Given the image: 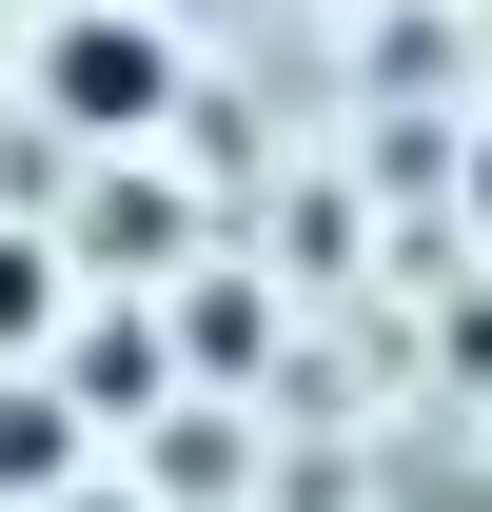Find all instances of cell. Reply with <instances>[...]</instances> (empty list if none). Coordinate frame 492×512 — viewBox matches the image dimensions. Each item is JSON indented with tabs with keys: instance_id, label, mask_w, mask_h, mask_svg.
Wrapping results in <instances>:
<instances>
[{
	"instance_id": "obj_1",
	"label": "cell",
	"mask_w": 492,
	"mask_h": 512,
	"mask_svg": "<svg viewBox=\"0 0 492 512\" xmlns=\"http://www.w3.org/2000/svg\"><path fill=\"white\" fill-rule=\"evenodd\" d=\"M158 99H178V40H158V20H119V0L40 40V119H60V138H138Z\"/></svg>"
},
{
	"instance_id": "obj_2",
	"label": "cell",
	"mask_w": 492,
	"mask_h": 512,
	"mask_svg": "<svg viewBox=\"0 0 492 512\" xmlns=\"http://www.w3.org/2000/svg\"><path fill=\"white\" fill-rule=\"evenodd\" d=\"M0 493H20V512L99 493V473H79V394H60V375H0Z\"/></svg>"
},
{
	"instance_id": "obj_3",
	"label": "cell",
	"mask_w": 492,
	"mask_h": 512,
	"mask_svg": "<svg viewBox=\"0 0 492 512\" xmlns=\"http://www.w3.org/2000/svg\"><path fill=\"white\" fill-rule=\"evenodd\" d=\"M158 375H178V355H158V316H79V355H60L79 414H158Z\"/></svg>"
},
{
	"instance_id": "obj_4",
	"label": "cell",
	"mask_w": 492,
	"mask_h": 512,
	"mask_svg": "<svg viewBox=\"0 0 492 512\" xmlns=\"http://www.w3.org/2000/svg\"><path fill=\"white\" fill-rule=\"evenodd\" d=\"M79 237L119 256V276H158V256H178V197H158V178H99V197H79Z\"/></svg>"
},
{
	"instance_id": "obj_5",
	"label": "cell",
	"mask_w": 492,
	"mask_h": 512,
	"mask_svg": "<svg viewBox=\"0 0 492 512\" xmlns=\"http://www.w3.org/2000/svg\"><path fill=\"white\" fill-rule=\"evenodd\" d=\"M60 335V237H0V355Z\"/></svg>"
},
{
	"instance_id": "obj_6",
	"label": "cell",
	"mask_w": 492,
	"mask_h": 512,
	"mask_svg": "<svg viewBox=\"0 0 492 512\" xmlns=\"http://www.w3.org/2000/svg\"><path fill=\"white\" fill-rule=\"evenodd\" d=\"M158 493H237V414H158Z\"/></svg>"
},
{
	"instance_id": "obj_7",
	"label": "cell",
	"mask_w": 492,
	"mask_h": 512,
	"mask_svg": "<svg viewBox=\"0 0 492 512\" xmlns=\"http://www.w3.org/2000/svg\"><path fill=\"white\" fill-rule=\"evenodd\" d=\"M178 355H197V375H237V355H256V296H237V276H197V296H178Z\"/></svg>"
},
{
	"instance_id": "obj_8",
	"label": "cell",
	"mask_w": 492,
	"mask_h": 512,
	"mask_svg": "<svg viewBox=\"0 0 492 512\" xmlns=\"http://www.w3.org/2000/svg\"><path fill=\"white\" fill-rule=\"evenodd\" d=\"M473 217H492V138H473Z\"/></svg>"
},
{
	"instance_id": "obj_9",
	"label": "cell",
	"mask_w": 492,
	"mask_h": 512,
	"mask_svg": "<svg viewBox=\"0 0 492 512\" xmlns=\"http://www.w3.org/2000/svg\"><path fill=\"white\" fill-rule=\"evenodd\" d=\"M60 512H138V493H60Z\"/></svg>"
}]
</instances>
